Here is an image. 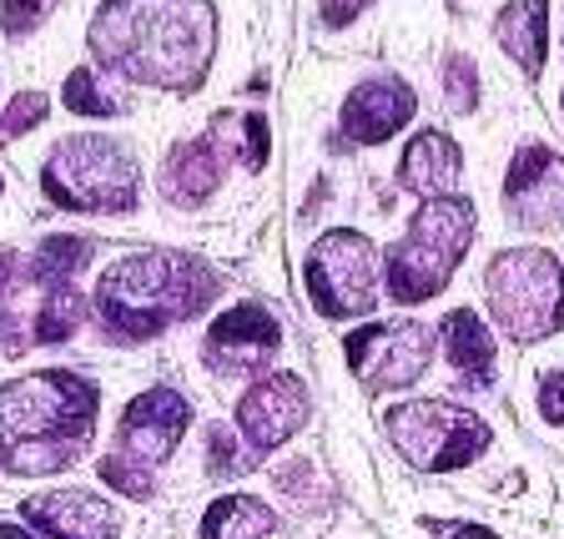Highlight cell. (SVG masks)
<instances>
[{
    "instance_id": "5b68a950",
    "label": "cell",
    "mask_w": 564,
    "mask_h": 539,
    "mask_svg": "<svg viewBox=\"0 0 564 539\" xmlns=\"http://www.w3.org/2000/svg\"><path fill=\"white\" fill-rule=\"evenodd\" d=\"M41 187L66 212L127 217L141 202V172L117 137H61L41 166Z\"/></svg>"
},
{
    "instance_id": "7a4b0ae2",
    "label": "cell",
    "mask_w": 564,
    "mask_h": 539,
    "mask_svg": "<svg viewBox=\"0 0 564 539\" xmlns=\"http://www.w3.org/2000/svg\"><path fill=\"white\" fill-rule=\"evenodd\" d=\"M96 394L91 378L46 368L0 388V464L11 474H61L86 454L96 434Z\"/></svg>"
},
{
    "instance_id": "5bb4252c",
    "label": "cell",
    "mask_w": 564,
    "mask_h": 539,
    "mask_svg": "<svg viewBox=\"0 0 564 539\" xmlns=\"http://www.w3.org/2000/svg\"><path fill=\"white\" fill-rule=\"evenodd\" d=\"M505 207L519 227H560L564 223V157L544 141H524L505 176Z\"/></svg>"
},
{
    "instance_id": "6da1fadb",
    "label": "cell",
    "mask_w": 564,
    "mask_h": 539,
    "mask_svg": "<svg viewBox=\"0 0 564 539\" xmlns=\"http://www.w3.org/2000/svg\"><path fill=\"white\" fill-rule=\"evenodd\" d=\"M86 46L121 82L192 96L217 51V11L212 0H101Z\"/></svg>"
},
{
    "instance_id": "ffe728a7",
    "label": "cell",
    "mask_w": 564,
    "mask_h": 539,
    "mask_svg": "<svg viewBox=\"0 0 564 539\" xmlns=\"http://www.w3.org/2000/svg\"><path fill=\"white\" fill-rule=\"evenodd\" d=\"M278 529H282V515H272L252 494H227V499H217L202 515V535H217V539H252V535H278Z\"/></svg>"
},
{
    "instance_id": "30bf717a",
    "label": "cell",
    "mask_w": 564,
    "mask_h": 539,
    "mask_svg": "<svg viewBox=\"0 0 564 539\" xmlns=\"http://www.w3.org/2000/svg\"><path fill=\"white\" fill-rule=\"evenodd\" d=\"M307 303L317 317L348 323V317L373 313L378 303V247L352 227H333L313 242L303 262Z\"/></svg>"
},
{
    "instance_id": "d4e9b609",
    "label": "cell",
    "mask_w": 564,
    "mask_h": 539,
    "mask_svg": "<svg viewBox=\"0 0 564 539\" xmlns=\"http://www.w3.org/2000/svg\"><path fill=\"white\" fill-rule=\"evenodd\" d=\"M51 6L56 0H0V25H6V35H31L46 21Z\"/></svg>"
},
{
    "instance_id": "2e32d148",
    "label": "cell",
    "mask_w": 564,
    "mask_h": 539,
    "mask_svg": "<svg viewBox=\"0 0 564 539\" xmlns=\"http://www.w3.org/2000/svg\"><path fill=\"white\" fill-rule=\"evenodd\" d=\"M25 525L46 529V535H66V539H101V535H117L121 515L86 489H61V494L25 499Z\"/></svg>"
},
{
    "instance_id": "9c48e42d",
    "label": "cell",
    "mask_w": 564,
    "mask_h": 539,
    "mask_svg": "<svg viewBox=\"0 0 564 539\" xmlns=\"http://www.w3.org/2000/svg\"><path fill=\"white\" fill-rule=\"evenodd\" d=\"M388 444L403 454V464H413L419 474H448L464 470L489 449V423L464 403L448 399H409L393 403L383 413Z\"/></svg>"
},
{
    "instance_id": "ba28073f",
    "label": "cell",
    "mask_w": 564,
    "mask_h": 539,
    "mask_svg": "<svg viewBox=\"0 0 564 539\" xmlns=\"http://www.w3.org/2000/svg\"><path fill=\"white\" fill-rule=\"evenodd\" d=\"M227 131L223 137V121L212 117L207 137H192V141H176L172 152L162 162V176L156 187L172 207H202L212 192L223 187V166L227 162H242L247 172H262L268 166V117L262 111H227Z\"/></svg>"
},
{
    "instance_id": "52a82bcc",
    "label": "cell",
    "mask_w": 564,
    "mask_h": 539,
    "mask_svg": "<svg viewBox=\"0 0 564 539\" xmlns=\"http://www.w3.org/2000/svg\"><path fill=\"white\" fill-rule=\"evenodd\" d=\"M192 423V403L176 388L156 384L121 409L117 423V449L101 459V479L121 489L127 499H152L156 494V470H162L172 449L182 444Z\"/></svg>"
},
{
    "instance_id": "e0dca14e",
    "label": "cell",
    "mask_w": 564,
    "mask_h": 539,
    "mask_svg": "<svg viewBox=\"0 0 564 539\" xmlns=\"http://www.w3.org/2000/svg\"><path fill=\"white\" fill-rule=\"evenodd\" d=\"M458 172H464L458 141L444 137V131H434V127L419 131L399 157V187L413 192V197H444V192L458 182Z\"/></svg>"
},
{
    "instance_id": "277c9868",
    "label": "cell",
    "mask_w": 564,
    "mask_h": 539,
    "mask_svg": "<svg viewBox=\"0 0 564 539\" xmlns=\"http://www.w3.org/2000/svg\"><path fill=\"white\" fill-rule=\"evenodd\" d=\"M474 202L469 197H423V207L409 217V233L388 247L383 258V282L393 303H429L448 288V278L458 272L464 252L474 242Z\"/></svg>"
},
{
    "instance_id": "484cf974",
    "label": "cell",
    "mask_w": 564,
    "mask_h": 539,
    "mask_svg": "<svg viewBox=\"0 0 564 539\" xmlns=\"http://www.w3.org/2000/svg\"><path fill=\"white\" fill-rule=\"evenodd\" d=\"M207 444H212V464H207V474H237V470L247 464L242 449L232 444V434H227V429H212Z\"/></svg>"
},
{
    "instance_id": "603a6c76",
    "label": "cell",
    "mask_w": 564,
    "mask_h": 539,
    "mask_svg": "<svg viewBox=\"0 0 564 539\" xmlns=\"http://www.w3.org/2000/svg\"><path fill=\"white\" fill-rule=\"evenodd\" d=\"M438 86H444V101L448 111H458V117H469L474 106H479V66H474L469 56H444V66H438Z\"/></svg>"
},
{
    "instance_id": "3957f363",
    "label": "cell",
    "mask_w": 564,
    "mask_h": 539,
    "mask_svg": "<svg viewBox=\"0 0 564 539\" xmlns=\"http://www.w3.org/2000/svg\"><path fill=\"white\" fill-rule=\"evenodd\" d=\"M223 278L192 252H131L111 262L96 288V308L111 338L147 343L212 308Z\"/></svg>"
},
{
    "instance_id": "9a60e30c",
    "label": "cell",
    "mask_w": 564,
    "mask_h": 539,
    "mask_svg": "<svg viewBox=\"0 0 564 539\" xmlns=\"http://www.w3.org/2000/svg\"><path fill=\"white\" fill-rule=\"evenodd\" d=\"M419 111V96L403 76H368L348 91L338 111V131L352 141V147H378V141L399 137L403 127Z\"/></svg>"
},
{
    "instance_id": "ac0fdd59",
    "label": "cell",
    "mask_w": 564,
    "mask_h": 539,
    "mask_svg": "<svg viewBox=\"0 0 564 539\" xmlns=\"http://www.w3.org/2000/svg\"><path fill=\"white\" fill-rule=\"evenodd\" d=\"M494 41L534 82L544 66V51H550V0H509L494 21Z\"/></svg>"
},
{
    "instance_id": "8fae6325",
    "label": "cell",
    "mask_w": 564,
    "mask_h": 539,
    "mask_svg": "<svg viewBox=\"0 0 564 539\" xmlns=\"http://www.w3.org/2000/svg\"><path fill=\"white\" fill-rule=\"evenodd\" d=\"M352 378L364 384V394H393V388H409L423 378L429 358H434V333L399 317V323H368V328H352L343 338Z\"/></svg>"
},
{
    "instance_id": "d6986e66",
    "label": "cell",
    "mask_w": 564,
    "mask_h": 539,
    "mask_svg": "<svg viewBox=\"0 0 564 539\" xmlns=\"http://www.w3.org/2000/svg\"><path fill=\"white\" fill-rule=\"evenodd\" d=\"M438 338H444L448 368H454L464 384H474V388L494 384V338H489V328H484V317L474 313V308H454V313L444 317Z\"/></svg>"
},
{
    "instance_id": "44dd1931",
    "label": "cell",
    "mask_w": 564,
    "mask_h": 539,
    "mask_svg": "<svg viewBox=\"0 0 564 539\" xmlns=\"http://www.w3.org/2000/svg\"><path fill=\"white\" fill-rule=\"evenodd\" d=\"M86 258H91V242H86V237H46V242L35 247L31 272L46 282H76Z\"/></svg>"
},
{
    "instance_id": "cb8c5ba5",
    "label": "cell",
    "mask_w": 564,
    "mask_h": 539,
    "mask_svg": "<svg viewBox=\"0 0 564 539\" xmlns=\"http://www.w3.org/2000/svg\"><path fill=\"white\" fill-rule=\"evenodd\" d=\"M46 121V96H35V91H21L11 106H6V117H0V141H11L21 137V131L41 127Z\"/></svg>"
},
{
    "instance_id": "7c38bea8",
    "label": "cell",
    "mask_w": 564,
    "mask_h": 539,
    "mask_svg": "<svg viewBox=\"0 0 564 539\" xmlns=\"http://www.w3.org/2000/svg\"><path fill=\"white\" fill-rule=\"evenodd\" d=\"M282 348V323L262 303H232L202 338V364L217 378H247Z\"/></svg>"
},
{
    "instance_id": "4fadbf2b",
    "label": "cell",
    "mask_w": 564,
    "mask_h": 539,
    "mask_svg": "<svg viewBox=\"0 0 564 539\" xmlns=\"http://www.w3.org/2000/svg\"><path fill=\"white\" fill-rule=\"evenodd\" d=\"M313 413V399H307V384L297 374H268L242 394L237 403V434L247 439L252 454H272L288 439L297 434Z\"/></svg>"
},
{
    "instance_id": "83f0119b",
    "label": "cell",
    "mask_w": 564,
    "mask_h": 539,
    "mask_svg": "<svg viewBox=\"0 0 564 539\" xmlns=\"http://www.w3.org/2000/svg\"><path fill=\"white\" fill-rule=\"evenodd\" d=\"M368 6H373V0H317V15H323V25H348V21H358Z\"/></svg>"
},
{
    "instance_id": "7402d4cb",
    "label": "cell",
    "mask_w": 564,
    "mask_h": 539,
    "mask_svg": "<svg viewBox=\"0 0 564 539\" xmlns=\"http://www.w3.org/2000/svg\"><path fill=\"white\" fill-rule=\"evenodd\" d=\"M66 106L70 111H86V117H117V111H127V101L111 86H101V71H91V66L66 76Z\"/></svg>"
},
{
    "instance_id": "8992f818",
    "label": "cell",
    "mask_w": 564,
    "mask_h": 539,
    "mask_svg": "<svg viewBox=\"0 0 564 539\" xmlns=\"http://www.w3.org/2000/svg\"><path fill=\"white\" fill-rule=\"evenodd\" d=\"M484 298L514 343H544L564 328V262L544 247H509L484 268Z\"/></svg>"
},
{
    "instance_id": "4316f807",
    "label": "cell",
    "mask_w": 564,
    "mask_h": 539,
    "mask_svg": "<svg viewBox=\"0 0 564 539\" xmlns=\"http://www.w3.org/2000/svg\"><path fill=\"white\" fill-rule=\"evenodd\" d=\"M540 413L550 423H564V368H550V374L540 378Z\"/></svg>"
}]
</instances>
